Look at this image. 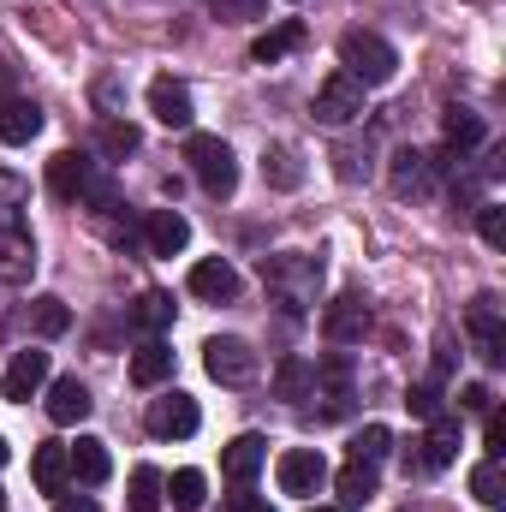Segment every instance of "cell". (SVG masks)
Returning a JSON list of instances; mask_svg holds the SVG:
<instances>
[{
    "instance_id": "obj_1",
    "label": "cell",
    "mask_w": 506,
    "mask_h": 512,
    "mask_svg": "<svg viewBox=\"0 0 506 512\" xmlns=\"http://www.w3.org/2000/svg\"><path fill=\"white\" fill-rule=\"evenodd\" d=\"M262 280L268 292L286 304V310H304L322 298V262L304 251H280V256H262Z\"/></svg>"
},
{
    "instance_id": "obj_2",
    "label": "cell",
    "mask_w": 506,
    "mask_h": 512,
    "mask_svg": "<svg viewBox=\"0 0 506 512\" xmlns=\"http://www.w3.org/2000/svg\"><path fill=\"white\" fill-rule=\"evenodd\" d=\"M340 72H346L352 84L376 90V84H393L399 54H393V42L376 36V30H346V36H340Z\"/></svg>"
},
{
    "instance_id": "obj_3",
    "label": "cell",
    "mask_w": 506,
    "mask_h": 512,
    "mask_svg": "<svg viewBox=\"0 0 506 512\" xmlns=\"http://www.w3.org/2000/svg\"><path fill=\"white\" fill-rule=\"evenodd\" d=\"M185 161H191V173H197V185H203L209 197H233V191H239V161H233V149H227L221 137L185 131Z\"/></svg>"
},
{
    "instance_id": "obj_4",
    "label": "cell",
    "mask_w": 506,
    "mask_h": 512,
    "mask_svg": "<svg viewBox=\"0 0 506 512\" xmlns=\"http://www.w3.org/2000/svg\"><path fill=\"white\" fill-rule=\"evenodd\" d=\"M203 370L215 376L221 387H245L256 382V352H251V340H239V334H215L209 346H203Z\"/></svg>"
},
{
    "instance_id": "obj_5",
    "label": "cell",
    "mask_w": 506,
    "mask_h": 512,
    "mask_svg": "<svg viewBox=\"0 0 506 512\" xmlns=\"http://www.w3.org/2000/svg\"><path fill=\"white\" fill-rule=\"evenodd\" d=\"M274 483H280V495H316L322 483H328V459H322V447H286L280 459H274Z\"/></svg>"
},
{
    "instance_id": "obj_6",
    "label": "cell",
    "mask_w": 506,
    "mask_h": 512,
    "mask_svg": "<svg viewBox=\"0 0 506 512\" xmlns=\"http://www.w3.org/2000/svg\"><path fill=\"white\" fill-rule=\"evenodd\" d=\"M149 435H161V441H185V435H197V423H203V411H197V399L191 393H161V399H149Z\"/></svg>"
},
{
    "instance_id": "obj_7",
    "label": "cell",
    "mask_w": 506,
    "mask_h": 512,
    "mask_svg": "<svg viewBox=\"0 0 506 512\" xmlns=\"http://www.w3.org/2000/svg\"><path fill=\"white\" fill-rule=\"evenodd\" d=\"M370 334V304L358 292H340L334 304H322V340L328 346H358Z\"/></svg>"
},
{
    "instance_id": "obj_8",
    "label": "cell",
    "mask_w": 506,
    "mask_h": 512,
    "mask_svg": "<svg viewBox=\"0 0 506 512\" xmlns=\"http://www.w3.org/2000/svg\"><path fill=\"white\" fill-rule=\"evenodd\" d=\"M316 120L322 126H352V120H364V84H352L346 72H334L322 90H316Z\"/></svg>"
},
{
    "instance_id": "obj_9",
    "label": "cell",
    "mask_w": 506,
    "mask_h": 512,
    "mask_svg": "<svg viewBox=\"0 0 506 512\" xmlns=\"http://www.w3.org/2000/svg\"><path fill=\"white\" fill-rule=\"evenodd\" d=\"M465 334H471V346H477L483 364H506V328H501V310H495L489 292L465 310Z\"/></svg>"
},
{
    "instance_id": "obj_10",
    "label": "cell",
    "mask_w": 506,
    "mask_h": 512,
    "mask_svg": "<svg viewBox=\"0 0 506 512\" xmlns=\"http://www.w3.org/2000/svg\"><path fill=\"white\" fill-rule=\"evenodd\" d=\"M102 167L84 155V149H60L54 161H48V191L60 197V203H78L84 191H90V179H96Z\"/></svg>"
},
{
    "instance_id": "obj_11",
    "label": "cell",
    "mask_w": 506,
    "mask_h": 512,
    "mask_svg": "<svg viewBox=\"0 0 506 512\" xmlns=\"http://www.w3.org/2000/svg\"><path fill=\"white\" fill-rule=\"evenodd\" d=\"M42 387H48V352H36V346L12 352V364H6V376H0V393H6V399H36Z\"/></svg>"
},
{
    "instance_id": "obj_12",
    "label": "cell",
    "mask_w": 506,
    "mask_h": 512,
    "mask_svg": "<svg viewBox=\"0 0 506 512\" xmlns=\"http://www.w3.org/2000/svg\"><path fill=\"white\" fill-rule=\"evenodd\" d=\"M143 245H149V256H179L191 245V221L179 209H149L143 215Z\"/></svg>"
},
{
    "instance_id": "obj_13",
    "label": "cell",
    "mask_w": 506,
    "mask_h": 512,
    "mask_svg": "<svg viewBox=\"0 0 506 512\" xmlns=\"http://www.w3.org/2000/svg\"><path fill=\"white\" fill-rule=\"evenodd\" d=\"M149 114H155L167 131H191V120H197L191 90H185V84H173V78H155V84H149Z\"/></svg>"
},
{
    "instance_id": "obj_14",
    "label": "cell",
    "mask_w": 506,
    "mask_h": 512,
    "mask_svg": "<svg viewBox=\"0 0 506 512\" xmlns=\"http://www.w3.org/2000/svg\"><path fill=\"white\" fill-rule=\"evenodd\" d=\"M185 286H191L197 298H209V304H227V298H239V268H233L227 256H203Z\"/></svg>"
},
{
    "instance_id": "obj_15",
    "label": "cell",
    "mask_w": 506,
    "mask_h": 512,
    "mask_svg": "<svg viewBox=\"0 0 506 512\" xmlns=\"http://www.w3.org/2000/svg\"><path fill=\"white\" fill-rule=\"evenodd\" d=\"M417 447H423V453H417V465H423V471H447V465L459 459V417L435 411V417H429V435H423Z\"/></svg>"
},
{
    "instance_id": "obj_16",
    "label": "cell",
    "mask_w": 506,
    "mask_h": 512,
    "mask_svg": "<svg viewBox=\"0 0 506 512\" xmlns=\"http://www.w3.org/2000/svg\"><path fill=\"white\" fill-rule=\"evenodd\" d=\"M90 411H96V399H90V387L78 382V376H54V382H48V417H54L60 429L84 423Z\"/></svg>"
},
{
    "instance_id": "obj_17",
    "label": "cell",
    "mask_w": 506,
    "mask_h": 512,
    "mask_svg": "<svg viewBox=\"0 0 506 512\" xmlns=\"http://www.w3.org/2000/svg\"><path fill=\"white\" fill-rule=\"evenodd\" d=\"M66 459H72V477H78L84 489H102V483L114 477V459H108V441H96V435H78V441L66 447Z\"/></svg>"
},
{
    "instance_id": "obj_18",
    "label": "cell",
    "mask_w": 506,
    "mask_h": 512,
    "mask_svg": "<svg viewBox=\"0 0 506 512\" xmlns=\"http://www.w3.org/2000/svg\"><path fill=\"white\" fill-rule=\"evenodd\" d=\"M262 459H268V441H262V435H233V441L221 447V471H227V483H239V489L262 471Z\"/></svg>"
},
{
    "instance_id": "obj_19",
    "label": "cell",
    "mask_w": 506,
    "mask_h": 512,
    "mask_svg": "<svg viewBox=\"0 0 506 512\" xmlns=\"http://www.w3.org/2000/svg\"><path fill=\"white\" fill-rule=\"evenodd\" d=\"M310 387H316V364H310L304 352H286V358L274 364V399L304 405V399H310Z\"/></svg>"
},
{
    "instance_id": "obj_20",
    "label": "cell",
    "mask_w": 506,
    "mask_h": 512,
    "mask_svg": "<svg viewBox=\"0 0 506 512\" xmlns=\"http://www.w3.org/2000/svg\"><path fill=\"white\" fill-rule=\"evenodd\" d=\"M30 477H36V489H42V495H60V489H66V477H72L66 447H60V441H42V447H36V459H30Z\"/></svg>"
},
{
    "instance_id": "obj_21",
    "label": "cell",
    "mask_w": 506,
    "mask_h": 512,
    "mask_svg": "<svg viewBox=\"0 0 506 512\" xmlns=\"http://www.w3.org/2000/svg\"><path fill=\"white\" fill-rule=\"evenodd\" d=\"M30 137H42V108H36V102H6V108H0V143L24 149Z\"/></svg>"
},
{
    "instance_id": "obj_22",
    "label": "cell",
    "mask_w": 506,
    "mask_h": 512,
    "mask_svg": "<svg viewBox=\"0 0 506 512\" xmlns=\"http://www.w3.org/2000/svg\"><path fill=\"white\" fill-rule=\"evenodd\" d=\"M298 42H304V24H298V18H286V24H274V30H262V36H256L251 60H256V66H274V60H286Z\"/></svg>"
},
{
    "instance_id": "obj_23",
    "label": "cell",
    "mask_w": 506,
    "mask_h": 512,
    "mask_svg": "<svg viewBox=\"0 0 506 512\" xmlns=\"http://www.w3.org/2000/svg\"><path fill=\"white\" fill-rule=\"evenodd\" d=\"M334 489H340V501L346 507H364V501H376V489H381V471L370 465V459H352L340 477H334Z\"/></svg>"
},
{
    "instance_id": "obj_24",
    "label": "cell",
    "mask_w": 506,
    "mask_h": 512,
    "mask_svg": "<svg viewBox=\"0 0 506 512\" xmlns=\"http://www.w3.org/2000/svg\"><path fill=\"white\" fill-rule=\"evenodd\" d=\"M173 376V352L161 346V340H143L137 352H131V382L137 387H161Z\"/></svg>"
},
{
    "instance_id": "obj_25",
    "label": "cell",
    "mask_w": 506,
    "mask_h": 512,
    "mask_svg": "<svg viewBox=\"0 0 506 512\" xmlns=\"http://www.w3.org/2000/svg\"><path fill=\"white\" fill-rule=\"evenodd\" d=\"M441 137H447V149H453V155H465V149H477V143L489 137V126H483V114H471V108H447Z\"/></svg>"
},
{
    "instance_id": "obj_26",
    "label": "cell",
    "mask_w": 506,
    "mask_h": 512,
    "mask_svg": "<svg viewBox=\"0 0 506 512\" xmlns=\"http://www.w3.org/2000/svg\"><path fill=\"white\" fill-rule=\"evenodd\" d=\"M262 179H268L274 191H298V185H304V167H298V155H292L286 143H274V149H262Z\"/></svg>"
},
{
    "instance_id": "obj_27",
    "label": "cell",
    "mask_w": 506,
    "mask_h": 512,
    "mask_svg": "<svg viewBox=\"0 0 506 512\" xmlns=\"http://www.w3.org/2000/svg\"><path fill=\"white\" fill-rule=\"evenodd\" d=\"M167 501H173V512H203L209 507V477L203 471H173Z\"/></svg>"
},
{
    "instance_id": "obj_28",
    "label": "cell",
    "mask_w": 506,
    "mask_h": 512,
    "mask_svg": "<svg viewBox=\"0 0 506 512\" xmlns=\"http://www.w3.org/2000/svg\"><path fill=\"white\" fill-rule=\"evenodd\" d=\"M393 191H399V197L429 191V155H423V149H399V155H393Z\"/></svg>"
},
{
    "instance_id": "obj_29",
    "label": "cell",
    "mask_w": 506,
    "mask_h": 512,
    "mask_svg": "<svg viewBox=\"0 0 506 512\" xmlns=\"http://www.w3.org/2000/svg\"><path fill=\"white\" fill-rule=\"evenodd\" d=\"M161 501H167V477L155 471V465H137L131 471V512H161Z\"/></svg>"
},
{
    "instance_id": "obj_30",
    "label": "cell",
    "mask_w": 506,
    "mask_h": 512,
    "mask_svg": "<svg viewBox=\"0 0 506 512\" xmlns=\"http://www.w3.org/2000/svg\"><path fill=\"white\" fill-rule=\"evenodd\" d=\"M131 328H143V334L173 328V298H167V292H143V298L131 304Z\"/></svg>"
},
{
    "instance_id": "obj_31",
    "label": "cell",
    "mask_w": 506,
    "mask_h": 512,
    "mask_svg": "<svg viewBox=\"0 0 506 512\" xmlns=\"http://www.w3.org/2000/svg\"><path fill=\"white\" fill-rule=\"evenodd\" d=\"M471 495L483 501L489 512H501L506 507V477H501V459H483L477 471H471Z\"/></svg>"
},
{
    "instance_id": "obj_32",
    "label": "cell",
    "mask_w": 506,
    "mask_h": 512,
    "mask_svg": "<svg viewBox=\"0 0 506 512\" xmlns=\"http://www.w3.org/2000/svg\"><path fill=\"white\" fill-rule=\"evenodd\" d=\"M30 322H36L42 340H60V334L72 328V310H66L60 298H36V304H30Z\"/></svg>"
},
{
    "instance_id": "obj_33",
    "label": "cell",
    "mask_w": 506,
    "mask_h": 512,
    "mask_svg": "<svg viewBox=\"0 0 506 512\" xmlns=\"http://www.w3.org/2000/svg\"><path fill=\"white\" fill-rule=\"evenodd\" d=\"M387 447H393V435H387L381 423H364V429L352 435V459H370V465H381V459H387Z\"/></svg>"
},
{
    "instance_id": "obj_34",
    "label": "cell",
    "mask_w": 506,
    "mask_h": 512,
    "mask_svg": "<svg viewBox=\"0 0 506 512\" xmlns=\"http://www.w3.org/2000/svg\"><path fill=\"white\" fill-rule=\"evenodd\" d=\"M477 233L489 251H506V209L501 203H477Z\"/></svg>"
},
{
    "instance_id": "obj_35",
    "label": "cell",
    "mask_w": 506,
    "mask_h": 512,
    "mask_svg": "<svg viewBox=\"0 0 506 512\" xmlns=\"http://www.w3.org/2000/svg\"><path fill=\"white\" fill-rule=\"evenodd\" d=\"M137 126H126V120H108L102 126V155H137Z\"/></svg>"
},
{
    "instance_id": "obj_36",
    "label": "cell",
    "mask_w": 506,
    "mask_h": 512,
    "mask_svg": "<svg viewBox=\"0 0 506 512\" xmlns=\"http://www.w3.org/2000/svg\"><path fill=\"white\" fill-rule=\"evenodd\" d=\"M405 405H411V417H435L441 411V382H411V393H405Z\"/></svg>"
},
{
    "instance_id": "obj_37",
    "label": "cell",
    "mask_w": 506,
    "mask_h": 512,
    "mask_svg": "<svg viewBox=\"0 0 506 512\" xmlns=\"http://www.w3.org/2000/svg\"><path fill=\"white\" fill-rule=\"evenodd\" d=\"M262 6H268V0H215V18L245 24V18H262Z\"/></svg>"
},
{
    "instance_id": "obj_38",
    "label": "cell",
    "mask_w": 506,
    "mask_h": 512,
    "mask_svg": "<svg viewBox=\"0 0 506 512\" xmlns=\"http://www.w3.org/2000/svg\"><path fill=\"white\" fill-rule=\"evenodd\" d=\"M489 405H495L489 382H465V387H459V411H489Z\"/></svg>"
},
{
    "instance_id": "obj_39",
    "label": "cell",
    "mask_w": 506,
    "mask_h": 512,
    "mask_svg": "<svg viewBox=\"0 0 506 512\" xmlns=\"http://www.w3.org/2000/svg\"><path fill=\"white\" fill-rule=\"evenodd\" d=\"M483 417H489V429H483V435H489V459H501V453H506V417H501V405H489Z\"/></svg>"
},
{
    "instance_id": "obj_40",
    "label": "cell",
    "mask_w": 506,
    "mask_h": 512,
    "mask_svg": "<svg viewBox=\"0 0 506 512\" xmlns=\"http://www.w3.org/2000/svg\"><path fill=\"white\" fill-rule=\"evenodd\" d=\"M447 376H453V346L441 340V346H435V370H429V382H447Z\"/></svg>"
},
{
    "instance_id": "obj_41",
    "label": "cell",
    "mask_w": 506,
    "mask_h": 512,
    "mask_svg": "<svg viewBox=\"0 0 506 512\" xmlns=\"http://www.w3.org/2000/svg\"><path fill=\"white\" fill-rule=\"evenodd\" d=\"M96 108H120V84H114V78L96 84Z\"/></svg>"
},
{
    "instance_id": "obj_42",
    "label": "cell",
    "mask_w": 506,
    "mask_h": 512,
    "mask_svg": "<svg viewBox=\"0 0 506 512\" xmlns=\"http://www.w3.org/2000/svg\"><path fill=\"white\" fill-rule=\"evenodd\" d=\"M54 512H96V501H90V495H66Z\"/></svg>"
},
{
    "instance_id": "obj_43",
    "label": "cell",
    "mask_w": 506,
    "mask_h": 512,
    "mask_svg": "<svg viewBox=\"0 0 506 512\" xmlns=\"http://www.w3.org/2000/svg\"><path fill=\"white\" fill-rule=\"evenodd\" d=\"M233 512H274L268 501H256V495H233Z\"/></svg>"
},
{
    "instance_id": "obj_44",
    "label": "cell",
    "mask_w": 506,
    "mask_h": 512,
    "mask_svg": "<svg viewBox=\"0 0 506 512\" xmlns=\"http://www.w3.org/2000/svg\"><path fill=\"white\" fill-rule=\"evenodd\" d=\"M0 197H6V209H12V197H24V185H18V179H6V173H0Z\"/></svg>"
},
{
    "instance_id": "obj_45",
    "label": "cell",
    "mask_w": 506,
    "mask_h": 512,
    "mask_svg": "<svg viewBox=\"0 0 506 512\" xmlns=\"http://www.w3.org/2000/svg\"><path fill=\"white\" fill-rule=\"evenodd\" d=\"M0 108H6V72H0Z\"/></svg>"
},
{
    "instance_id": "obj_46",
    "label": "cell",
    "mask_w": 506,
    "mask_h": 512,
    "mask_svg": "<svg viewBox=\"0 0 506 512\" xmlns=\"http://www.w3.org/2000/svg\"><path fill=\"white\" fill-rule=\"evenodd\" d=\"M6 459H12V447H6V441H0V465H6Z\"/></svg>"
},
{
    "instance_id": "obj_47",
    "label": "cell",
    "mask_w": 506,
    "mask_h": 512,
    "mask_svg": "<svg viewBox=\"0 0 506 512\" xmlns=\"http://www.w3.org/2000/svg\"><path fill=\"white\" fill-rule=\"evenodd\" d=\"M0 512H6V489H0Z\"/></svg>"
},
{
    "instance_id": "obj_48",
    "label": "cell",
    "mask_w": 506,
    "mask_h": 512,
    "mask_svg": "<svg viewBox=\"0 0 506 512\" xmlns=\"http://www.w3.org/2000/svg\"><path fill=\"white\" fill-rule=\"evenodd\" d=\"M316 512H334V507H316Z\"/></svg>"
}]
</instances>
